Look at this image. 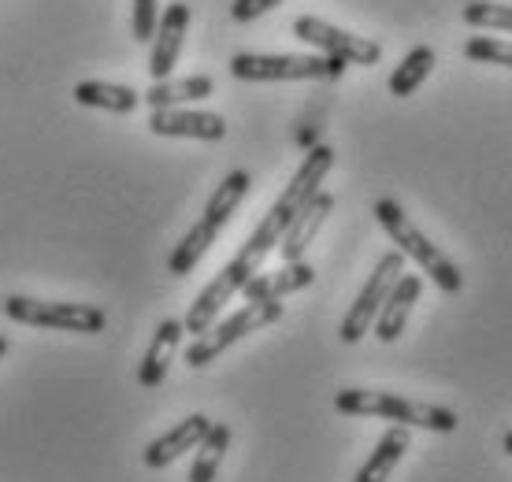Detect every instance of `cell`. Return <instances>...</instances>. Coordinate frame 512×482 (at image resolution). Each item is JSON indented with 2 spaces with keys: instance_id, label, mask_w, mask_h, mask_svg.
<instances>
[{
  "instance_id": "cell-14",
  "label": "cell",
  "mask_w": 512,
  "mask_h": 482,
  "mask_svg": "<svg viewBox=\"0 0 512 482\" xmlns=\"http://www.w3.org/2000/svg\"><path fill=\"white\" fill-rule=\"evenodd\" d=\"M420 290H423L420 275H409V271L397 275V282L390 286L383 308H379V316H375V323H372L375 338H379L383 345L401 338V330H405V323H409L412 308H416V301H420Z\"/></svg>"
},
{
  "instance_id": "cell-13",
  "label": "cell",
  "mask_w": 512,
  "mask_h": 482,
  "mask_svg": "<svg viewBox=\"0 0 512 482\" xmlns=\"http://www.w3.org/2000/svg\"><path fill=\"white\" fill-rule=\"evenodd\" d=\"M208 427H212V419L201 416V412H193V416L179 419V427H171V431L160 434L156 442L145 445V453H141L145 468H149V471L171 468L182 453H190V449H197V445H201V438L208 434Z\"/></svg>"
},
{
  "instance_id": "cell-17",
  "label": "cell",
  "mask_w": 512,
  "mask_h": 482,
  "mask_svg": "<svg viewBox=\"0 0 512 482\" xmlns=\"http://www.w3.org/2000/svg\"><path fill=\"white\" fill-rule=\"evenodd\" d=\"M212 89H216V82L208 75L160 78V82H153V86L141 93V101L149 104V108H182V104H190V101L212 97Z\"/></svg>"
},
{
  "instance_id": "cell-16",
  "label": "cell",
  "mask_w": 512,
  "mask_h": 482,
  "mask_svg": "<svg viewBox=\"0 0 512 482\" xmlns=\"http://www.w3.org/2000/svg\"><path fill=\"white\" fill-rule=\"evenodd\" d=\"M186 327H182V319H164L156 334L149 338V349H145V360H141L138 368V382L145 390H156L160 382L167 379V368H171V360L179 353V342Z\"/></svg>"
},
{
  "instance_id": "cell-6",
  "label": "cell",
  "mask_w": 512,
  "mask_h": 482,
  "mask_svg": "<svg viewBox=\"0 0 512 482\" xmlns=\"http://www.w3.org/2000/svg\"><path fill=\"white\" fill-rule=\"evenodd\" d=\"M282 319V301H245L234 316H227L223 323H212L205 334H197L186 349V364L190 368H208L219 353H227L234 342H242L245 334L264 330L271 323Z\"/></svg>"
},
{
  "instance_id": "cell-11",
  "label": "cell",
  "mask_w": 512,
  "mask_h": 482,
  "mask_svg": "<svg viewBox=\"0 0 512 482\" xmlns=\"http://www.w3.org/2000/svg\"><path fill=\"white\" fill-rule=\"evenodd\" d=\"M186 30H190V4H182V0L167 4L164 15L156 19L153 52H149V75H153V82L171 78V71H175V64H179Z\"/></svg>"
},
{
  "instance_id": "cell-19",
  "label": "cell",
  "mask_w": 512,
  "mask_h": 482,
  "mask_svg": "<svg viewBox=\"0 0 512 482\" xmlns=\"http://www.w3.org/2000/svg\"><path fill=\"white\" fill-rule=\"evenodd\" d=\"M75 101L86 108H101V112L130 115L141 104V93L123 82H101V78H86L75 86Z\"/></svg>"
},
{
  "instance_id": "cell-24",
  "label": "cell",
  "mask_w": 512,
  "mask_h": 482,
  "mask_svg": "<svg viewBox=\"0 0 512 482\" xmlns=\"http://www.w3.org/2000/svg\"><path fill=\"white\" fill-rule=\"evenodd\" d=\"M156 19H160V0H134L130 26H134V38H138L141 45L156 34Z\"/></svg>"
},
{
  "instance_id": "cell-15",
  "label": "cell",
  "mask_w": 512,
  "mask_h": 482,
  "mask_svg": "<svg viewBox=\"0 0 512 482\" xmlns=\"http://www.w3.org/2000/svg\"><path fill=\"white\" fill-rule=\"evenodd\" d=\"M312 282H316L312 264L294 260V264L279 267V271H256L253 279L242 286V297L245 301H282V297L305 290V286H312Z\"/></svg>"
},
{
  "instance_id": "cell-7",
  "label": "cell",
  "mask_w": 512,
  "mask_h": 482,
  "mask_svg": "<svg viewBox=\"0 0 512 482\" xmlns=\"http://www.w3.org/2000/svg\"><path fill=\"white\" fill-rule=\"evenodd\" d=\"M4 316L23 323V327L38 330H71V334H101L108 316L93 305H78V301H34L23 293H12L4 301Z\"/></svg>"
},
{
  "instance_id": "cell-26",
  "label": "cell",
  "mask_w": 512,
  "mask_h": 482,
  "mask_svg": "<svg viewBox=\"0 0 512 482\" xmlns=\"http://www.w3.org/2000/svg\"><path fill=\"white\" fill-rule=\"evenodd\" d=\"M501 449H505V453H509V457H512V431L505 434V442H501Z\"/></svg>"
},
{
  "instance_id": "cell-5",
  "label": "cell",
  "mask_w": 512,
  "mask_h": 482,
  "mask_svg": "<svg viewBox=\"0 0 512 482\" xmlns=\"http://www.w3.org/2000/svg\"><path fill=\"white\" fill-rule=\"evenodd\" d=\"M346 71L334 56H264V52H238L231 60V75L238 82H331Z\"/></svg>"
},
{
  "instance_id": "cell-12",
  "label": "cell",
  "mask_w": 512,
  "mask_h": 482,
  "mask_svg": "<svg viewBox=\"0 0 512 482\" xmlns=\"http://www.w3.org/2000/svg\"><path fill=\"white\" fill-rule=\"evenodd\" d=\"M331 212H334V197L327 190H316L301 208H297L294 223L286 227V234H282V241H279V253L286 264H294V260L305 256V249L316 241V234L323 230V223H327Z\"/></svg>"
},
{
  "instance_id": "cell-1",
  "label": "cell",
  "mask_w": 512,
  "mask_h": 482,
  "mask_svg": "<svg viewBox=\"0 0 512 482\" xmlns=\"http://www.w3.org/2000/svg\"><path fill=\"white\" fill-rule=\"evenodd\" d=\"M331 167H334L331 145H316V149H308V156L301 160V167H297V175L290 178V186L279 193V201L268 208V216L260 219V227H256L253 234H249V241L234 253L231 264L223 267L216 279L197 293V301H193L190 312H186V319H182V327L190 330L193 338H197V334H205V330L216 323L219 312L227 308V301H231L234 293H242L245 282L253 279L256 271L264 267V260L279 249L282 234H286V227L294 223L297 208H301L312 193L320 190V182L327 178Z\"/></svg>"
},
{
  "instance_id": "cell-8",
  "label": "cell",
  "mask_w": 512,
  "mask_h": 482,
  "mask_svg": "<svg viewBox=\"0 0 512 482\" xmlns=\"http://www.w3.org/2000/svg\"><path fill=\"white\" fill-rule=\"evenodd\" d=\"M294 38H301L305 45L320 49L323 56H334L342 64H360V67H375L383 60V45L372 38H360V34H349L342 26H331L327 19H316V15H297L294 19Z\"/></svg>"
},
{
  "instance_id": "cell-25",
  "label": "cell",
  "mask_w": 512,
  "mask_h": 482,
  "mask_svg": "<svg viewBox=\"0 0 512 482\" xmlns=\"http://www.w3.org/2000/svg\"><path fill=\"white\" fill-rule=\"evenodd\" d=\"M282 0H234L231 4V19L234 23H253L260 15H268L271 8H279Z\"/></svg>"
},
{
  "instance_id": "cell-27",
  "label": "cell",
  "mask_w": 512,
  "mask_h": 482,
  "mask_svg": "<svg viewBox=\"0 0 512 482\" xmlns=\"http://www.w3.org/2000/svg\"><path fill=\"white\" fill-rule=\"evenodd\" d=\"M8 353V338H4V334H0V356Z\"/></svg>"
},
{
  "instance_id": "cell-18",
  "label": "cell",
  "mask_w": 512,
  "mask_h": 482,
  "mask_svg": "<svg viewBox=\"0 0 512 482\" xmlns=\"http://www.w3.org/2000/svg\"><path fill=\"white\" fill-rule=\"evenodd\" d=\"M405 449H409V427L394 423V427H390V431L375 442L372 457L360 464L357 479H353V482H386L390 475H394L397 464H401Z\"/></svg>"
},
{
  "instance_id": "cell-20",
  "label": "cell",
  "mask_w": 512,
  "mask_h": 482,
  "mask_svg": "<svg viewBox=\"0 0 512 482\" xmlns=\"http://www.w3.org/2000/svg\"><path fill=\"white\" fill-rule=\"evenodd\" d=\"M227 449H231V427H227V423H212L208 434L201 438V445H197L190 482H216L219 464L227 457Z\"/></svg>"
},
{
  "instance_id": "cell-3",
  "label": "cell",
  "mask_w": 512,
  "mask_h": 482,
  "mask_svg": "<svg viewBox=\"0 0 512 482\" xmlns=\"http://www.w3.org/2000/svg\"><path fill=\"white\" fill-rule=\"evenodd\" d=\"M249 171H231V175L223 178L216 186V193L208 197V204H205V216L197 219L186 234H182V241L175 245V253L167 256V271L171 275H190L193 267L201 264V256L216 245V238H219V230L231 223V216L238 212V204L245 201V193H249Z\"/></svg>"
},
{
  "instance_id": "cell-9",
  "label": "cell",
  "mask_w": 512,
  "mask_h": 482,
  "mask_svg": "<svg viewBox=\"0 0 512 482\" xmlns=\"http://www.w3.org/2000/svg\"><path fill=\"white\" fill-rule=\"evenodd\" d=\"M401 271H405V256L397 253V249L379 256L372 279L364 282V290L357 293V301L349 305L346 319H342V327H338V338H342V342L357 345L360 338L372 330L375 316H379V308H383V301H386V293H390V286L397 282Z\"/></svg>"
},
{
  "instance_id": "cell-21",
  "label": "cell",
  "mask_w": 512,
  "mask_h": 482,
  "mask_svg": "<svg viewBox=\"0 0 512 482\" xmlns=\"http://www.w3.org/2000/svg\"><path fill=\"white\" fill-rule=\"evenodd\" d=\"M431 71H435V49H431V45H416V49L405 52V60H401L397 71L390 75V93H394V97H412V93L427 82Z\"/></svg>"
},
{
  "instance_id": "cell-4",
  "label": "cell",
  "mask_w": 512,
  "mask_h": 482,
  "mask_svg": "<svg viewBox=\"0 0 512 482\" xmlns=\"http://www.w3.org/2000/svg\"><path fill=\"white\" fill-rule=\"evenodd\" d=\"M334 408L342 416H368V419H390L401 427H423L435 434L457 431V412L442 405H427V401H409V397L386 394V390H338Z\"/></svg>"
},
{
  "instance_id": "cell-22",
  "label": "cell",
  "mask_w": 512,
  "mask_h": 482,
  "mask_svg": "<svg viewBox=\"0 0 512 482\" xmlns=\"http://www.w3.org/2000/svg\"><path fill=\"white\" fill-rule=\"evenodd\" d=\"M464 23L475 26V30H498V34H512V4L472 0V4H464Z\"/></svg>"
},
{
  "instance_id": "cell-23",
  "label": "cell",
  "mask_w": 512,
  "mask_h": 482,
  "mask_svg": "<svg viewBox=\"0 0 512 482\" xmlns=\"http://www.w3.org/2000/svg\"><path fill=\"white\" fill-rule=\"evenodd\" d=\"M464 56L475 60V64H494V67H512V41L501 38H472L464 45Z\"/></svg>"
},
{
  "instance_id": "cell-10",
  "label": "cell",
  "mask_w": 512,
  "mask_h": 482,
  "mask_svg": "<svg viewBox=\"0 0 512 482\" xmlns=\"http://www.w3.org/2000/svg\"><path fill=\"white\" fill-rule=\"evenodd\" d=\"M149 130L156 138H193V141H223L227 119L216 112H193V108H153Z\"/></svg>"
},
{
  "instance_id": "cell-2",
  "label": "cell",
  "mask_w": 512,
  "mask_h": 482,
  "mask_svg": "<svg viewBox=\"0 0 512 482\" xmlns=\"http://www.w3.org/2000/svg\"><path fill=\"white\" fill-rule=\"evenodd\" d=\"M375 219H379V227L390 234V241H394V249L405 260H416V267L420 271H427V279L435 282L442 293H461L464 290V275H461V267L453 264L442 249H438L435 241L427 238L416 223L409 219V212L401 208L397 201H390V197H379L375 201Z\"/></svg>"
}]
</instances>
